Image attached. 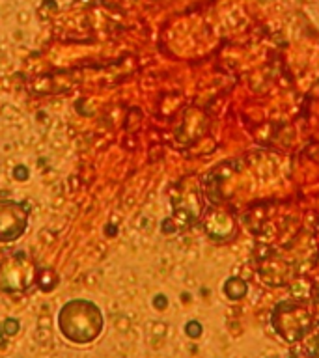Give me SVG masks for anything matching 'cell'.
Here are the masks:
<instances>
[{
  "mask_svg": "<svg viewBox=\"0 0 319 358\" xmlns=\"http://www.w3.org/2000/svg\"><path fill=\"white\" fill-rule=\"evenodd\" d=\"M56 321L62 336L75 345H88L97 340L105 329V317L101 308L88 299L67 301L60 308Z\"/></svg>",
  "mask_w": 319,
  "mask_h": 358,
  "instance_id": "1",
  "label": "cell"
},
{
  "mask_svg": "<svg viewBox=\"0 0 319 358\" xmlns=\"http://www.w3.org/2000/svg\"><path fill=\"white\" fill-rule=\"evenodd\" d=\"M19 329H21V324L13 317H8L4 321V324H2V330H4L6 336H15L19 332Z\"/></svg>",
  "mask_w": 319,
  "mask_h": 358,
  "instance_id": "5",
  "label": "cell"
},
{
  "mask_svg": "<svg viewBox=\"0 0 319 358\" xmlns=\"http://www.w3.org/2000/svg\"><path fill=\"white\" fill-rule=\"evenodd\" d=\"M153 304H155V308H159V310H162V308H166V304H168L166 296L157 295L155 299H153Z\"/></svg>",
  "mask_w": 319,
  "mask_h": 358,
  "instance_id": "8",
  "label": "cell"
},
{
  "mask_svg": "<svg viewBox=\"0 0 319 358\" xmlns=\"http://www.w3.org/2000/svg\"><path fill=\"white\" fill-rule=\"evenodd\" d=\"M36 284L39 285V289L45 291V293H49V291L55 289L56 284H58V276H56V273L52 268L39 267L38 271H36Z\"/></svg>",
  "mask_w": 319,
  "mask_h": 358,
  "instance_id": "4",
  "label": "cell"
},
{
  "mask_svg": "<svg viewBox=\"0 0 319 358\" xmlns=\"http://www.w3.org/2000/svg\"><path fill=\"white\" fill-rule=\"evenodd\" d=\"M106 234L114 235V234H116V228H114V226H108V229H106Z\"/></svg>",
  "mask_w": 319,
  "mask_h": 358,
  "instance_id": "9",
  "label": "cell"
},
{
  "mask_svg": "<svg viewBox=\"0 0 319 358\" xmlns=\"http://www.w3.org/2000/svg\"><path fill=\"white\" fill-rule=\"evenodd\" d=\"M2 336H4V330H2V327H0V340H2Z\"/></svg>",
  "mask_w": 319,
  "mask_h": 358,
  "instance_id": "10",
  "label": "cell"
},
{
  "mask_svg": "<svg viewBox=\"0 0 319 358\" xmlns=\"http://www.w3.org/2000/svg\"><path fill=\"white\" fill-rule=\"evenodd\" d=\"M28 176H30V172H28V168L22 166V164L15 166V170H13V178H15L17 181H27Z\"/></svg>",
  "mask_w": 319,
  "mask_h": 358,
  "instance_id": "6",
  "label": "cell"
},
{
  "mask_svg": "<svg viewBox=\"0 0 319 358\" xmlns=\"http://www.w3.org/2000/svg\"><path fill=\"white\" fill-rule=\"evenodd\" d=\"M38 267L24 254L13 252L0 262V291L4 293H21L36 282Z\"/></svg>",
  "mask_w": 319,
  "mask_h": 358,
  "instance_id": "2",
  "label": "cell"
},
{
  "mask_svg": "<svg viewBox=\"0 0 319 358\" xmlns=\"http://www.w3.org/2000/svg\"><path fill=\"white\" fill-rule=\"evenodd\" d=\"M30 211L15 200H0V243H13L28 228Z\"/></svg>",
  "mask_w": 319,
  "mask_h": 358,
  "instance_id": "3",
  "label": "cell"
},
{
  "mask_svg": "<svg viewBox=\"0 0 319 358\" xmlns=\"http://www.w3.org/2000/svg\"><path fill=\"white\" fill-rule=\"evenodd\" d=\"M200 332H201L200 324L196 323V321H190V323H187V334L194 338V336H200Z\"/></svg>",
  "mask_w": 319,
  "mask_h": 358,
  "instance_id": "7",
  "label": "cell"
}]
</instances>
